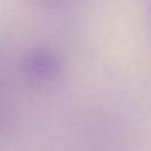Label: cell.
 Here are the masks:
<instances>
[{
	"label": "cell",
	"instance_id": "cell-1",
	"mask_svg": "<svg viewBox=\"0 0 151 151\" xmlns=\"http://www.w3.org/2000/svg\"><path fill=\"white\" fill-rule=\"evenodd\" d=\"M63 62L56 49L47 44H32L16 57L18 72L29 82L47 84L62 73Z\"/></svg>",
	"mask_w": 151,
	"mask_h": 151
},
{
	"label": "cell",
	"instance_id": "cell-3",
	"mask_svg": "<svg viewBox=\"0 0 151 151\" xmlns=\"http://www.w3.org/2000/svg\"><path fill=\"white\" fill-rule=\"evenodd\" d=\"M43 1H46V3H60V1H63V0H43Z\"/></svg>",
	"mask_w": 151,
	"mask_h": 151
},
{
	"label": "cell",
	"instance_id": "cell-2",
	"mask_svg": "<svg viewBox=\"0 0 151 151\" xmlns=\"http://www.w3.org/2000/svg\"><path fill=\"white\" fill-rule=\"evenodd\" d=\"M13 47L10 40L0 34V148L6 144L12 134L15 106L12 90V73H13Z\"/></svg>",
	"mask_w": 151,
	"mask_h": 151
}]
</instances>
